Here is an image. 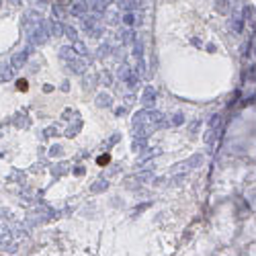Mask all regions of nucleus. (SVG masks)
Wrapping results in <instances>:
<instances>
[{"label":"nucleus","instance_id":"2","mask_svg":"<svg viewBox=\"0 0 256 256\" xmlns=\"http://www.w3.org/2000/svg\"><path fill=\"white\" fill-rule=\"evenodd\" d=\"M109 162H111V154H102V156H98V160H96L98 166H106Z\"/></svg>","mask_w":256,"mask_h":256},{"label":"nucleus","instance_id":"1","mask_svg":"<svg viewBox=\"0 0 256 256\" xmlns=\"http://www.w3.org/2000/svg\"><path fill=\"white\" fill-rule=\"evenodd\" d=\"M16 90H20V92H25V90H29V82H27L25 78H20V80H16Z\"/></svg>","mask_w":256,"mask_h":256}]
</instances>
